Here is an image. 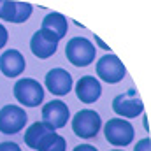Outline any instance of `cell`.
Instances as JSON below:
<instances>
[{"label":"cell","mask_w":151,"mask_h":151,"mask_svg":"<svg viewBox=\"0 0 151 151\" xmlns=\"http://www.w3.org/2000/svg\"><path fill=\"white\" fill-rule=\"evenodd\" d=\"M12 93H14L16 100L25 107H37L42 104V99H44L42 84L35 79H30V77L16 81Z\"/></svg>","instance_id":"obj_1"},{"label":"cell","mask_w":151,"mask_h":151,"mask_svg":"<svg viewBox=\"0 0 151 151\" xmlns=\"http://www.w3.org/2000/svg\"><path fill=\"white\" fill-rule=\"evenodd\" d=\"M65 55L74 67H88L95 60V47L88 39L74 37L67 42Z\"/></svg>","instance_id":"obj_2"},{"label":"cell","mask_w":151,"mask_h":151,"mask_svg":"<svg viewBox=\"0 0 151 151\" xmlns=\"http://www.w3.org/2000/svg\"><path fill=\"white\" fill-rule=\"evenodd\" d=\"M100 125H102V121H100L99 113L91 111V109H83V111L76 113V116L72 118V130L81 139L97 137Z\"/></svg>","instance_id":"obj_3"},{"label":"cell","mask_w":151,"mask_h":151,"mask_svg":"<svg viewBox=\"0 0 151 151\" xmlns=\"http://www.w3.org/2000/svg\"><path fill=\"white\" fill-rule=\"evenodd\" d=\"M104 135L113 146H127L134 139V127L127 119L111 118L104 127Z\"/></svg>","instance_id":"obj_4"},{"label":"cell","mask_w":151,"mask_h":151,"mask_svg":"<svg viewBox=\"0 0 151 151\" xmlns=\"http://www.w3.org/2000/svg\"><path fill=\"white\" fill-rule=\"evenodd\" d=\"M97 74H99V79L100 81H106V83H109V84H116V83H119L125 74H127V70H125V65L121 63V60L113 55V53H107V55H104L102 58H99V62H97Z\"/></svg>","instance_id":"obj_5"},{"label":"cell","mask_w":151,"mask_h":151,"mask_svg":"<svg viewBox=\"0 0 151 151\" xmlns=\"http://www.w3.org/2000/svg\"><path fill=\"white\" fill-rule=\"evenodd\" d=\"M58 40H60V39L56 37L53 32L40 28V30H37V32L32 35V39H30V49H32V53H34L37 58L46 60V58H51V56L56 53Z\"/></svg>","instance_id":"obj_6"},{"label":"cell","mask_w":151,"mask_h":151,"mask_svg":"<svg viewBox=\"0 0 151 151\" xmlns=\"http://www.w3.org/2000/svg\"><path fill=\"white\" fill-rule=\"evenodd\" d=\"M27 125V113L18 106H5L0 109V132L5 135L18 134Z\"/></svg>","instance_id":"obj_7"},{"label":"cell","mask_w":151,"mask_h":151,"mask_svg":"<svg viewBox=\"0 0 151 151\" xmlns=\"http://www.w3.org/2000/svg\"><path fill=\"white\" fill-rule=\"evenodd\" d=\"M32 14V5L28 2L0 0V19L9 23H25Z\"/></svg>","instance_id":"obj_8"},{"label":"cell","mask_w":151,"mask_h":151,"mask_svg":"<svg viewBox=\"0 0 151 151\" xmlns=\"http://www.w3.org/2000/svg\"><path fill=\"white\" fill-rule=\"evenodd\" d=\"M113 109L116 114H119L123 118H137L142 114L144 106H142L141 99H137L134 95V91H130V93H123V95L114 97Z\"/></svg>","instance_id":"obj_9"},{"label":"cell","mask_w":151,"mask_h":151,"mask_svg":"<svg viewBox=\"0 0 151 151\" xmlns=\"http://www.w3.org/2000/svg\"><path fill=\"white\" fill-rule=\"evenodd\" d=\"M69 107L62 100H51L42 107V121L49 123L53 128H63L69 121Z\"/></svg>","instance_id":"obj_10"},{"label":"cell","mask_w":151,"mask_h":151,"mask_svg":"<svg viewBox=\"0 0 151 151\" xmlns=\"http://www.w3.org/2000/svg\"><path fill=\"white\" fill-rule=\"evenodd\" d=\"M46 88L53 93V95H67L72 88V77L67 70L63 69H51L46 74Z\"/></svg>","instance_id":"obj_11"},{"label":"cell","mask_w":151,"mask_h":151,"mask_svg":"<svg viewBox=\"0 0 151 151\" xmlns=\"http://www.w3.org/2000/svg\"><path fill=\"white\" fill-rule=\"evenodd\" d=\"M102 93V86H100V81L95 79L93 76H83L77 84H76V95L81 102L84 104H93L99 100Z\"/></svg>","instance_id":"obj_12"},{"label":"cell","mask_w":151,"mask_h":151,"mask_svg":"<svg viewBox=\"0 0 151 151\" xmlns=\"http://www.w3.org/2000/svg\"><path fill=\"white\" fill-rule=\"evenodd\" d=\"M0 70L5 77H18L25 70V58L18 49H9L0 56Z\"/></svg>","instance_id":"obj_13"},{"label":"cell","mask_w":151,"mask_h":151,"mask_svg":"<svg viewBox=\"0 0 151 151\" xmlns=\"http://www.w3.org/2000/svg\"><path fill=\"white\" fill-rule=\"evenodd\" d=\"M51 132H55V128H53L49 123H46V121L32 123V125L28 127V130L25 132V144H27L30 150H37L39 142H40L47 134H51Z\"/></svg>","instance_id":"obj_14"},{"label":"cell","mask_w":151,"mask_h":151,"mask_svg":"<svg viewBox=\"0 0 151 151\" xmlns=\"http://www.w3.org/2000/svg\"><path fill=\"white\" fill-rule=\"evenodd\" d=\"M67 18L63 14H58V12H49L44 19H42V28L44 30H49L53 32L58 39H63L67 34Z\"/></svg>","instance_id":"obj_15"},{"label":"cell","mask_w":151,"mask_h":151,"mask_svg":"<svg viewBox=\"0 0 151 151\" xmlns=\"http://www.w3.org/2000/svg\"><path fill=\"white\" fill-rule=\"evenodd\" d=\"M65 150H67V142L56 132L47 134L37 146V151H65Z\"/></svg>","instance_id":"obj_16"},{"label":"cell","mask_w":151,"mask_h":151,"mask_svg":"<svg viewBox=\"0 0 151 151\" xmlns=\"http://www.w3.org/2000/svg\"><path fill=\"white\" fill-rule=\"evenodd\" d=\"M134 151H151V139L150 137H144L142 141H139L135 144Z\"/></svg>","instance_id":"obj_17"},{"label":"cell","mask_w":151,"mask_h":151,"mask_svg":"<svg viewBox=\"0 0 151 151\" xmlns=\"http://www.w3.org/2000/svg\"><path fill=\"white\" fill-rule=\"evenodd\" d=\"M0 151H21V150H19V146L16 142L5 141V142H0Z\"/></svg>","instance_id":"obj_18"},{"label":"cell","mask_w":151,"mask_h":151,"mask_svg":"<svg viewBox=\"0 0 151 151\" xmlns=\"http://www.w3.org/2000/svg\"><path fill=\"white\" fill-rule=\"evenodd\" d=\"M7 37H9V34H7V28H5L4 25H0V49L5 46V42H7Z\"/></svg>","instance_id":"obj_19"},{"label":"cell","mask_w":151,"mask_h":151,"mask_svg":"<svg viewBox=\"0 0 151 151\" xmlns=\"http://www.w3.org/2000/svg\"><path fill=\"white\" fill-rule=\"evenodd\" d=\"M74 151H99L95 146H90V144H79V146H76Z\"/></svg>","instance_id":"obj_20"},{"label":"cell","mask_w":151,"mask_h":151,"mask_svg":"<svg viewBox=\"0 0 151 151\" xmlns=\"http://www.w3.org/2000/svg\"><path fill=\"white\" fill-rule=\"evenodd\" d=\"M95 42L99 44V47H102V49H106V51H111V49H109V46H106V44L102 42V39H99V35H95Z\"/></svg>","instance_id":"obj_21"},{"label":"cell","mask_w":151,"mask_h":151,"mask_svg":"<svg viewBox=\"0 0 151 151\" xmlns=\"http://www.w3.org/2000/svg\"><path fill=\"white\" fill-rule=\"evenodd\" d=\"M144 128H146V130L150 128V125H148V118H144Z\"/></svg>","instance_id":"obj_22"},{"label":"cell","mask_w":151,"mask_h":151,"mask_svg":"<svg viewBox=\"0 0 151 151\" xmlns=\"http://www.w3.org/2000/svg\"><path fill=\"white\" fill-rule=\"evenodd\" d=\"M114 151H118V150H114Z\"/></svg>","instance_id":"obj_23"}]
</instances>
